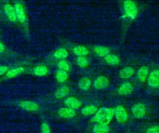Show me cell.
Segmentation results:
<instances>
[{
  "instance_id": "cell-1",
  "label": "cell",
  "mask_w": 159,
  "mask_h": 133,
  "mask_svg": "<svg viewBox=\"0 0 159 133\" xmlns=\"http://www.w3.org/2000/svg\"><path fill=\"white\" fill-rule=\"evenodd\" d=\"M114 117V109L102 107L98 109L93 121L98 124L108 125Z\"/></svg>"
},
{
  "instance_id": "cell-2",
  "label": "cell",
  "mask_w": 159,
  "mask_h": 133,
  "mask_svg": "<svg viewBox=\"0 0 159 133\" xmlns=\"http://www.w3.org/2000/svg\"><path fill=\"white\" fill-rule=\"evenodd\" d=\"M123 9L125 15L130 19H134L138 14V7L132 0H125L123 2Z\"/></svg>"
},
{
  "instance_id": "cell-3",
  "label": "cell",
  "mask_w": 159,
  "mask_h": 133,
  "mask_svg": "<svg viewBox=\"0 0 159 133\" xmlns=\"http://www.w3.org/2000/svg\"><path fill=\"white\" fill-rule=\"evenodd\" d=\"M114 116L117 122L124 123L128 119V114L125 108L121 105L117 106L114 109Z\"/></svg>"
},
{
  "instance_id": "cell-4",
  "label": "cell",
  "mask_w": 159,
  "mask_h": 133,
  "mask_svg": "<svg viewBox=\"0 0 159 133\" xmlns=\"http://www.w3.org/2000/svg\"><path fill=\"white\" fill-rule=\"evenodd\" d=\"M134 116L137 119H142L147 113L145 106L142 103H137L134 104L131 108Z\"/></svg>"
},
{
  "instance_id": "cell-5",
  "label": "cell",
  "mask_w": 159,
  "mask_h": 133,
  "mask_svg": "<svg viewBox=\"0 0 159 133\" xmlns=\"http://www.w3.org/2000/svg\"><path fill=\"white\" fill-rule=\"evenodd\" d=\"M148 86L153 88L159 87V70L155 69L149 73L147 78Z\"/></svg>"
},
{
  "instance_id": "cell-6",
  "label": "cell",
  "mask_w": 159,
  "mask_h": 133,
  "mask_svg": "<svg viewBox=\"0 0 159 133\" xmlns=\"http://www.w3.org/2000/svg\"><path fill=\"white\" fill-rule=\"evenodd\" d=\"M14 7L15 9L17 19L21 23L25 22L27 19V16L25 11L22 4H20V2H17L15 3Z\"/></svg>"
},
{
  "instance_id": "cell-7",
  "label": "cell",
  "mask_w": 159,
  "mask_h": 133,
  "mask_svg": "<svg viewBox=\"0 0 159 133\" xmlns=\"http://www.w3.org/2000/svg\"><path fill=\"white\" fill-rule=\"evenodd\" d=\"M109 84V79L103 75L98 76L93 82V86L96 89H104L106 88Z\"/></svg>"
},
{
  "instance_id": "cell-8",
  "label": "cell",
  "mask_w": 159,
  "mask_h": 133,
  "mask_svg": "<svg viewBox=\"0 0 159 133\" xmlns=\"http://www.w3.org/2000/svg\"><path fill=\"white\" fill-rule=\"evenodd\" d=\"M134 91L133 85L128 81L122 83L117 89V93L121 96H127L130 94Z\"/></svg>"
},
{
  "instance_id": "cell-9",
  "label": "cell",
  "mask_w": 159,
  "mask_h": 133,
  "mask_svg": "<svg viewBox=\"0 0 159 133\" xmlns=\"http://www.w3.org/2000/svg\"><path fill=\"white\" fill-rule=\"evenodd\" d=\"M19 106L28 111H37L39 109V105L37 103L31 101H20L19 103Z\"/></svg>"
},
{
  "instance_id": "cell-10",
  "label": "cell",
  "mask_w": 159,
  "mask_h": 133,
  "mask_svg": "<svg viewBox=\"0 0 159 133\" xmlns=\"http://www.w3.org/2000/svg\"><path fill=\"white\" fill-rule=\"evenodd\" d=\"M58 114L62 118L71 119L76 116V110L74 109L65 107L59 109L58 111Z\"/></svg>"
},
{
  "instance_id": "cell-11",
  "label": "cell",
  "mask_w": 159,
  "mask_h": 133,
  "mask_svg": "<svg viewBox=\"0 0 159 133\" xmlns=\"http://www.w3.org/2000/svg\"><path fill=\"white\" fill-rule=\"evenodd\" d=\"M4 11L6 16V17L8 18V19L11 22H16L17 19L16 11L14 7L10 4H6L4 6Z\"/></svg>"
},
{
  "instance_id": "cell-12",
  "label": "cell",
  "mask_w": 159,
  "mask_h": 133,
  "mask_svg": "<svg viewBox=\"0 0 159 133\" xmlns=\"http://www.w3.org/2000/svg\"><path fill=\"white\" fill-rule=\"evenodd\" d=\"M65 104L66 105V107L74 109H77L80 108L81 106V101L78 99L77 98L75 97H68L66 98L65 101H64Z\"/></svg>"
},
{
  "instance_id": "cell-13",
  "label": "cell",
  "mask_w": 159,
  "mask_h": 133,
  "mask_svg": "<svg viewBox=\"0 0 159 133\" xmlns=\"http://www.w3.org/2000/svg\"><path fill=\"white\" fill-rule=\"evenodd\" d=\"M135 73L134 69L130 66H127L122 68L119 72V76L121 79H128L132 77Z\"/></svg>"
},
{
  "instance_id": "cell-14",
  "label": "cell",
  "mask_w": 159,
  "mask_h": 133,
  "mask_svg": "<svg viewBox=\"0 0 159 133\" xmlns=\"http://www.w3.org/2000/svg\"><path fill=\"white\" fill-rule=\"evenodd\" d=\"M70 93V88L66 85H62L58 87L54 93V96L57 99L65 98Z\"/></svg>"
},
{
  "instance_id": "cell-15",
  "label": "cell",
  "mask_w": 159,
  "mask_h": 133,
  "mask_svg": "<svg viewBox=\"0 0 159 133\" xmlns=\"http://www.w3.org/2000/svg\"><path fill=\"white\" fill-rule=\"evenodd\" d=\"M149 74V69L147 66H142L138 70L137 72V77L139 81L144 82L146 81Z\"/></svg>"
},
{
  "instance_id": "cell-16",
  "label": "cell",
  "mask_w": 159,
  "mask_h": 133,
  "mask_svg": "<svg viewBox=\"0 0 159 133\" xmlns=\"http://www.w3.org/2000/svg\"><path fill=\"white\" fill-rule=\"evenodd\" d=\"M104 60L106 63L112 66L117 65L120 62V59L118 55L111 53L104 57Z\"/></svg>"
},
{
  "instance_id": "cell-17",
  "label": "cell",
  "mask_w": 159,
  "mask_h": 133,
  "mask_svg": "<svg viewBox=\"0 0 159 133\" xmlns=\"http://www.w3.org/2000/svg\"><path fill=\"white\" fill-rule=\"evenodd\" d=\"M94 52L100 57H104L110 53V50L108 47L103 45H96L93 48Z\"/></svg>"
},
{
  "instance_id": "cell-18",
  "label": "cell",
  "mask_w": 159,
  "mask_h": 133,
  "mask_svg": "<svg viewBox=\"0 0 159 133\" xmlns=\"http://www.w3.org/2000/svg\"><path fill=\"white\" fill-rule=\"evenodd\" d=\"M73 53L77 57L84 56L86 57L89 53V50L88 48L84 45H76L72 49Z\"/></svg>"
},
{
  "instance_id": "cell-19",
  "label": "cell",
  "mask_w": 159,
  "mask_h": 133,
  "mask_svg": "<svg viewBox=\"0 0 159 133\" xmlns=\"http://www.w3.org/2000/svg\"><path fill=\"white\" fill-rule=\"evenodd\" d=\"M78 86L81 90L86 91L89 89L91 86V80L87 77H83L78 81Z\"/></svg>"
},
{
  "instance_id": "cell-20",
  "label": "cell",
  "mask_w": 159,
  "mask_h": 133,
  "mask_svg": "<svg viewBox=\"0 0 159 133\" xmlns=\"http://www.w3.org/2000/svg\"><path fill=\"white\" fill-rule=\"evenodd\" d=\"M24 68L22 66L13 68L7 70V71L6 73V76L9 78H15L22 74L24 71Z\"/></svg>"
},
{
  "instance_id": "cell-21",
  "label": "cell",
  "mask_w": 159,
  "mask_h": 133,
  "mask_svg": "<svg viewBox=\"0 0 159 133\" xmlns=\"http://www.w3.org/2000/svg\"><path fill=\"white\" fill-rule=\"evenodd\" d=\"M48 68L44 65H38L34 68L33 73L37 76H43L48 73Z\"/></svg>"
},
{
  "instance_id": "cell-22",
  "label": "cell",
  "mask_w": 159,
  "mask_h": 133,
  "mask_svg": "<svg viewBox=\"0 0 159 133\" xmlns=\"http://www.w3.org/2000/svg\"><path fill=\"white\" fill-rule=\"evenodd\" d=\"M53 55L56 59L64 60L68 56V52L65 48H60L54 52Z\"/></svg>"
},
{
  "instance_id": "cell-23",
  "label": "cell",
  "mask_w": 159,
  "mask_h": 133,
  "mask_svg": "<svg viewBox=\"0 0 159 133\" xmlns=\"http://www.w3.org/2000/svg\"><path fill=\"white\" fill-rule=\"evenodd\" d=\"M98 109V107L95 105H88L83 108L81 112L83 116H88L95 114Z\"/></svg>"
},
{
  "instance_id": "cell-24",
  "label": "cell",
  "mask_w": 159,
  "mask_h": 133,
  "mask_svg": "<svg viewBox=\"0 0 159 133\" xmlns=\"http://www.w3.org/2000/svg\"><path fill=\"white\" fill-rule=\"evenodd\" d=\"M55 77H56L57 81L58 83H63L67 80L68 78V75L66 71L60 69H58L56 71Z\"/></svg>"
},
{
  "instance_id": "cell-25",
  "label": "cell",
  "mask_w": 159,
  "mask_h": 133,
  "mask_svg": "<svg viewBox=\"0 0 159 133\" xmlns=\"http://www.w3.org/2000/svg\"><path fill=\"white\" fill-rule=\"evenodd\" d=\"M94 133H108L109 132V127L108 125L101 124H96L93 128Z\"/></svg>"
},
{
  "instance_id": "cell-26",
  "label": "cell",
  "mask_w": 159,
  "mask_h": 133,
  "mask_svg": "<svg viewBox=\"0 0 159 133\" xmlns=\"http://www.w3.org/2000/svg\"><path fill=\"white\" fill-rule=\"evenodd\" d=\"M77 65L80 67V68H85L88 66L89 65V61L86 58V57L84 56H80V57H77L76 60Z\"/></svg>"
},
{
  "instance_id": "cell-27",
  "label": "cell",
  "mask_w": 159,
  "mask_h": 133,
  "mask_svg": "<svg viewBox=\"0 0 159 133\" xmlns=\"http://www.w3.org/2000/svg\"><path fill=\"white\" fill-rule=\"evenodd\" d=\"M57 66H58V69L64 70V71H66V72L69 71L70 70V68H71L70 65V63H68V62H67V61L65 60V59H64V60H60L58 62Z\"/></svg>"
},
{
  "instance_id": "cell-28",
  "label": "cell",
  "mask_w": 159,
  "mask_h": 133,
  "mask_svg": "<svg viewBox=\"0 0 159 133\" xmlns=\"http://www.w3.org/2000/svg\"><path fill=\"white\" fill-rule=\"evenodd\" d=\"M41 133H51L50 126L47 122H43L41 125Z\"/></svg>"
},
{
  "instance_id": "cell-29",
  "label": "cell",
  "mask_w": 159,
  "mask_h": 133,
  "mask_svg": "<svg viewBox=\"0 0 159 133\" xmlns=\"http://www.w3.org/2000/svg\"><path fill=\"white\" fill-rule=\"evenodd\" d=\"M146 133H159V125L149 127L147 129Z\"/></svg>"
},
{
  "instance_id": "cell-30",
  "label": "cell",
  "mask_w": 159,
  "mask_h": 133,
  "mask_svg": "<svg viewBox=\"0 0 159 133\" xmlns=\"http://www.w3.org/2000/svg\"><path fill=\"white\" fill-rule=\"evenodd\" d=\"M8 70V67L5 65H0V76L6 73Z\"/></svg>"
},
{
  "instance_id": "cell-31",
  "label": "cell",
  "mask_w": 159,
  "mask_h": 133,
  "mask_svg": "<svg viewBox=\"0 0 159 133\" xmlns=\"http://www.w3.org/2000/svg\"><path fill=\"white\" fill-rule=\"evenodd\" d=\"M4 51H5V45L1 41H0V53H2Z\"/></svg>"
},
{
  "instance_id": "cell-32",
  "label": "cell",
  "mask_w": 159,
  "mask_h": 133,
  "mask_svg": "<svg viewBox=\"0 0 159 133\" xmlns=\"http://www.w3.org/2000/svg\"><path fill=\"white\" fill-rule=\"evenodd\" d=\"M0 12H1V10H0Z\"/></svg>"
}]
</instances>
